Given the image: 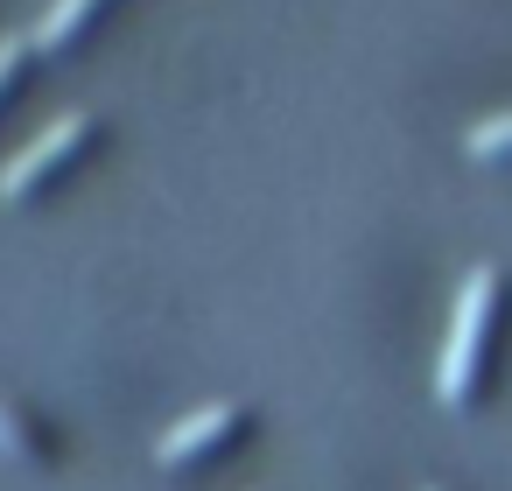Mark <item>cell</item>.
<instances>
[{
  "mask_svg": "<svg viewBox=\"0 0 512 491\" xmlns=\"http://www.w3.org/2000/svg\"><path fill=\"white\" fill-rule=\"evenodd\" d=\"M491 295H498V267H470L463 288H456V309H449L442 358H435V393H442V400H463V386H470V365H477V337H484Z\"/></svg>",
  "mask_w": 512,
  "mask_h": 491,
  "instance_id": "cell-1",
  "label": "cell"
},
{
  "mask_svg": "<svg viewBox=\"0 0 512 491\" xmlns=\"http://www.w3.org/2000/svg\"><path fill=\"white\" fill-rule=\"evenodd\" d=\"M78 134H85V113H57L29 148H15L8 162H0V197H22V190H29V183L64 155V148H78Z\"/></svg>",
  "mask_w": 512,
  "mask_h": 491,
  "instance_id": "cell-2",
  "label": "cell"
},
{
  "mask_svg": "<svg viewBox=\"0 0 512 491\" xmlns=\"http://www.w3.org/2000/svg\"><path fill=\"white\" fill-rule=\"evenodd\" d=\"M232 414H239L232 400H211V407H190L183 421H169V428L155 435V463H183V456H190L197 442H211V435H225V428H232Z\"/></svg>",
  "mask_w": 512,
  "mask_h": 491,
  "instance_id": "cell-3",
  "label": "cell"
},
{
  "mask_svg": "<svg viewBox=\"0 0 512 491\" xmlns=\"http://www.w3.org/2000/svg\"><path fill=\"white\" fill-rule=\"evenodd\" d=\"M463 148H470V155H491V148H512V106H505V113H484L477 127H463Z\"/></svg>",
  "mask_w": 512,
  "mask_h": 491,
  "instance_id": "cell-4",
  "label": "cell"
},
{
  "mask_svg": "<svg viewBox=\"0 0 512 491\" xmlns=\"http://www.w3.org/2000/svg\"><path fill=\"white\" fill-rule=\"evenodd\" d=\"M85 8H92V0H50V15L36 22V43H64V36L85 22Z\"/></svg>",
  "mask_w": 512,
  "mask_h": 491,
  "instance_id": "cell-5",
  "label": "cell"
},
{
  "mask_svg": "<svg viewBox=\"0 0 512 491\" xmlns=\"http://www.w3.org/2000/svg\"><path fill=\"white\" fill-rule=\"evenodd\" d=\"M0 449H29V435H22V421L0 407Z\"/></svg>",
  "mask_w": 512,
  "mask_h": 491,
  "instance_id": "cell-6",
  "label": "cell"
},
{
  "mask_svg": "<svg viewBox=\"0 0 512 491\" xmlns=\"http://www.w3.org/2000/svg\"><path fill=\"white\" fill-rule=\"evenodd\" d=\"M15 57H22V36H8V43H0V85H8V71H15Z\"/></svg>",
  "mask_w": 512,
  "mask_h": 491,
  "instance_id": "cell-7",
  "label": "cell"
}]
</instances>
